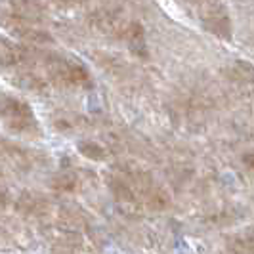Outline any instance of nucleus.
<instances>
[{"label": "nucleus", "instance_id": "1", "mask_svg": "<svg viewBox=\"0 0 254 254\" xmlns=\"http://www.w3.org/2000/svg\"><path fill=\"white\" fill-rule=\"evenodd\" d=\"M0 119L15 132H25L35 125L31 107L25 102L12 98V96L0 98Z\"/></svg>", "mask_w": 254, "mask_h": 254}, {"label": "nucleus", "instance_id": "2", "mask_svg": "<svg viewBox=\"0 0 254 254\" xmlns=\"http://www.w3.org/2000/svg\"><path fill=\"white\" fill-rule=\"evenodd\" d=\"M25 60V52L17 44L6 38H0V67H13Z\"/></svg>", "mask_w": 254, "mask_h": 254}]
</instances>
